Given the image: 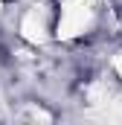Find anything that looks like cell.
Returning <instances> with one entry per match:
<instances>
[{
    "label": "cell",
    "instance_id": "1",
    "mask_svg": "<svg viewBox=\"0 0 122 125\" xmlns=\"http://www.w3.org/2000/svg\"><path fill=\"white\" fill-rule=\"evenodd\" d=\"M0 3H12V0H0Z\"/></svg>",
    "mask_w": 122,
    "mask_h": 125
}]
</instances>
